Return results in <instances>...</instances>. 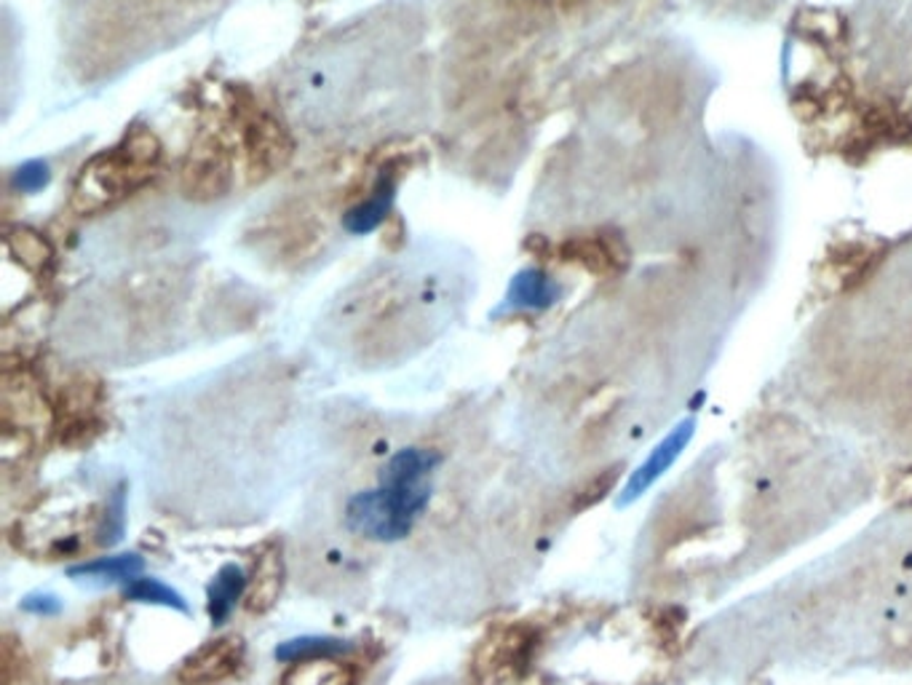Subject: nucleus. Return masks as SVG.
<instances>
[{
	"label": "nucleus",
	"instance_id": "f257e3e1",
	"mask_svg": "<svg viewBox=\"0 0 912 685\" xmlns=\"http://www.w3.org/2000/svg\"><path fill=\"white\" fill-rule=\"evenodd\" d=\"M439 463L442 456L437 450L404 448L394 452L381 469L377 488L349 498L345 528L381 544L408 538L418 517L429 509Z\"/></svg>",
	"mask_w": 912,
	"mask_h": 685
},
{
	"label": "nucleus",
	"instance_id": "f03ea898",
	"mask_svg": "<svg viewBox=\"0 0 912 685\" xmlns=\"http://www.w3.org/2000/svg\"><path fill=\"white\" fill-rule=\"evenodd\" d=\"M246 645L242 637H217L185 658L177 677L185 685H217L231 681L244 667Z\"/></svg>",
	"mask_w": 912,
	"mask_h": 685
},
{
	"label": "nucleus",
	"instance_id": "7ed1b4c3",
	"mask_svg": "<svg viewBox=\"0 0 912 685\" xmlns=\"http://www.w3.org/2000/svg\"><path fill=\"white\" fill-rule=\"evenodd\" d=\"M694 425H696L694 421L677 423L675 429L656 444V450L645 458L640 467L631 471L627 488L621 490V498H618V507H629L631 501H637L643 493H648V490L667 474V469L683 456V450L688 448V442L694 439Z\"/></svg>",
	"mask_w": 912,
	"mask_h": 685
},
{
	"label": "nucleus",
	"instance_id": "20e7f679",
	"mask_svg": "<svg viewBox=\"0 0 912 685\" xmlns=\"http://www.w3.org/2000/svg\"><path fill=\"white\" fill-rule=\"evenodd\" d=\"M246 589H249V578H246L242 565L228 562L217 570L212 584L206 587V610H209L215 627L228 622L233 608L246 595Z\"/></svg>",
	"mask_w": 912,
	"mask_h": 685
},
{
	"label": "nucleus",
	"instance_id": "39448f33",
	"mask_svg": "<svg viewBox=\"0 0 912 685\" xmlns=\"http://www.w3.org/2000/svg\"><path fill=\"white\" fill-rule=\"evenodd\" d=\"M538 635L530 627H509L492 643L488 664L496 675H514L517 669H524L530 664L532 650H536Z\"/></svg>",
	"mask_w": 912,
	"mask_h": 685
},
{
	"label": "nucleus",
	"instance_id": "423d86ee",
	"mask_svg": "<svg viewBox=\"0 0 912 685\" xmlns=\"http://www.w3.org/2000/svg\"><path fill=\"white\" fill-rule=\"evenodd\" d=\"M145 560L137 551H124V555L97 557V560L72 565L68 568V576L76 581H108V584H131L135 578L143 576Z\"/></svg>",
	"mask_w": 912,
	"mask_h": 685
},
{
	"label": "nucleus",
	"instance_id": "0eeeda50",
	"mask_svg": "<svg viewBox=\"0 0 912 685\" xmlns=\"http://www.w3.org/2000/svg\"><path fill=\"white\" fill-rule=\"evenodd\" d=\"M356 677L354 664H343L337 658H311L290 664L282 685H356Z\"/></svg>",
	"mask_w": 912,
	"mask_h": 685
},
{
	"label": "nucleus",
	"instance_id": "6e6552de",
	"mask_svg": "<svg viewBox=\"0 0 912 685\" xmlns=\"http://www.w3.org/2000/svg\"><path fill=\"white\" fill-rule=\"evenodd\" d=\"M351 643L343 640V637H330V635H303V637H292V640H284L276 645L273 656L282 664H297V662H311V658H341L343 654H349Z\"/></svg>",
	"mask_w": 912,
	"mask_h": 685
},
{
	"label": "nucleus",
	"instance_id": "1a4fd4ad",
	"mask_svg": "<svg viewBox=\"0 0 912 685\" xmlns=\"http://www.w3.org/2000/svg\"><path fill=\"white\" fill-rule=\"evenodd\" d=\"M255 578L257 584L249 589V610H268L273 603H276L278 589H282V555L276 549L265 551L263 557H257L255 565Z\"/></svg>",
	"mask_w": 912,
	"mask_h": 685
},
{
	"label": "nucleus",
	"instance_id": "9d476101",
	"mask_svg": "<svg viewBox=\"0 0 912 685\" xmlns=\"http://www.w3.org/2000/svg\"><path fill=\"white\" fill-rule=\"evenodd\" d=\"M124 597L131 603H143V605H161V608H171L177 614H190V605L179 595L177 589H171L169 584L158 581V578L150 576H139L131 584L124 587Z\"/></svg>",
	"mask_w": 912,
	"mask_h": 685
},
{
	"label": "nucleus",
	"instance_id": "9b49d317",
	"mask_svg": "<svg viewBox=\"0 0 912 685\" xmlns=\"http://www.w3.org/2000/svg\"><path fill=\"white\" fill-rule=\"evenodd\" d=\"M559 297V287L549 282V278L541 274H528L519 276L514 284V292H511V303L514 305H528V309H546Z\"/></svg>",
	"mask_w": 912,
	"mask_h": 685
},
{
	"label": "nucleus",
	"instance_id": "f8f14e48",
	"mask_svg": "<svg viewBox=\"0 0 912 685\" xmlns=\"http://www.w3.org/2000/svg\"><path fill=\"white\" fill-rule=\"evenodd\" d=\"M621 463H616V467H608L599 471L597 477H591L589 482L584 485L581 490L576 493V501H572V511H584V509H591L595 503L602 501L605 496L610 493V490L618 485V477H621Z\"/></svg>",
	"mask_w": 912,
	"mask_h": 685
},
{
	"label": "nucleus",
	"instance_id": "ddd939ff",
	"mask_svg": "<svg viewBox=\"0 0 912 685\" xmlns=\"http://www.w3.org/2000/svg\"><path fill=\"white\" fill-rule=\"evenodd\" d=\"M126 530V507H124V493L121 490H116V496L108 501V509H105V522L102 528H99V544H105V547H112L116 541H121Z\"/></svg>",
	"mask_w": 912,
	"mask_h": 685
},
{
	"label": "nucleus",
	"instance_id": "4468645a",
	"mask_svg": "<svg viewBox=\"0 0 912 685\" xmlns=\"http://www.w3.org/2000/svg\"><path fill=\"white\" fill-rule=\"evenodd\" d=\"M654 624H656V629L661 632V645L671 648V645L680 643L683 627H685V614L680 608H664L661 616H658Z\"/></svg>",
	"mask_w": 912,
	"mask_h": 685
},
{
	"label": "nucleus",
	"instance_id": "2eb2a0df",
	"mask_svg": "<svg viewBox=\"0 0 912 685\" xmlns=\"http://www.w3.org/2000/svg\"><path fill=\"white\" fill-rule=\"evenodd\" d=\"M22 608L32 616H57L62 610V603H59L57 595H49V591H36V595L24 597Z\"/></svg>",
	"mask_w": 912,
	"mask_h": 685
}]
</instances>
